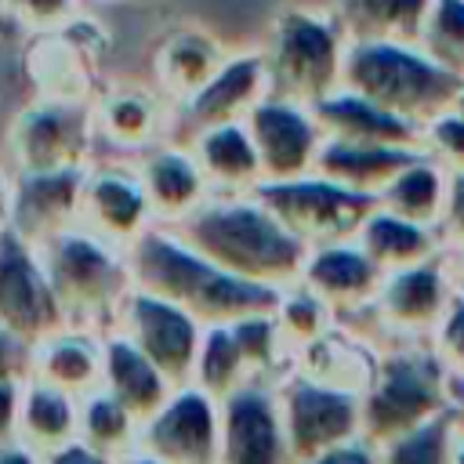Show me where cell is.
Wrapping results in <instances>:
<instances>
[{
  "mask_svg": "<svg viewBox=\"0 0 464 464\" xmlns=\"http://www.w3.org/2000/svg\"><path fill=\"white\" fill-rule=\"evenodd\" d=\"M453 424L464 431V384H453Z\"/></svg>",
  "mask_w": 464,
  "mask_h": 464,
  "instance_id": "c3c4849f",
  "label": "cell"
},
{
  "mask_svg": "<svg viewBox=\"0 0 464 464\" xmlns=\"http://www.w3.org/2000/svg\"><path fill=\"white\" fill-rule=\"evenodd\" d=\"M0 7L11 22L33 29L36 36L62 33L80 18V0H0Z\"/></svg>",
  "mask_w": 464,
  "mask_h": 464,
  "instance_id": "74e56055",
  "label": "cell"
},
{
  "mask_svg": "<svg viewBox=\"0 0 464 464\" xmlns=\"http://www.w3.org/2000/svg\"><path fill=\"white\" fill-rule=\"evenodd\" d=\"M138 181L145 188V199L152 207V218L160 225H178L188 218L203 199H210L207 178L196 163V156L181 145H156L138 163Z\"/></svg>",
  "mask_w": 464,
  "mask_h": 464,
  "instance_id": "44dd1931",
  "label": "cell"
},
{
  "mask_svg": "<svg viewBox=\"0 0 464 464\" xmlns=\"http://www.w3.org/2000/svg\"><path fill=\"white\" fill-rule=\"evenodd\" d=\"M304 464H381V460H377V450L373 446H366L362 439H355V442H344V446H337V450H330L323 457H312Z\"/></svg>",
  "mask_w": 464,
  "mask_h": 464,
  "instance_id": "f6af8a7d",
  "label": "cell"
},
{
  "mask_svg": "<svg viewBox=\"0 0 464 464\" xmlns=\"http://www.w3.org/2000/svg\"><path fill=\"white\" fill-rule=\"evenodd\" d=\"M29 359H33V348L0 330V381H7V377H29Z\"/></svg>",
  "mask_w": 464,
  "mask_h": 464,
  "instance_id": "7bdbcfd3",
  "label": "cell"
},
{
  "mask_svg": "<svg viewBox=\"0 0 464 464\" xmlns=\"http://www.w3.org/2000/svg\"><path fill=\"white\" fill-rule=\"evenodd\" d=\"M460 290H464V286H460Z\"/></svg>",
  "mask_w": 464,
  "mask_h": 464,
  "instance_id": "f5cc1de1",
  "label": "cell"
},
{
  "mask_svg": "<svg viewBox=\"0 0 464 464\" xmlns=\"http://www.w3.org/2000/svg\"><path fill=\"white\" fill-rule=\"evenodd\" d=\"M431 348L442 359L450 381L453 384H464V290L453 294V301H450L439 330L431 334Z\"/></svg>",
  "mask_w": 464,
  "mask_h": 464,
  "instance_id": "f35d334b",
  "label": "cell"
},
{
  "mask_svg": "<svg viewBox=\"0 0 464 464\" xmlns=\"http://www.w3.org/2000/svg\"><path fill=\"white\" fill-rule=\"evenodd\" d=\"M344 51L348 40L334 11H312V7L276 11L261 44L268 94L315 109L319 102L341 91Z\"/></svg>",
  "mask_w": 464,
  "mask_h": 464,
  "instance_id": "5b68a950",
  "label": "cell"
},
{
  "mask_svg": "<svg viewBox=\"0 0 464 464\" xmlns=\"http://www.w3.org/2000/svg\"><path fill=\"white\" fill-rule=\"evenodd\" d=\"M446 192H450V174L424 152L377 196V207L402 221L439 232L442 210H446Z\"/></svg>",
  "mask_w": 464,
  "mask_h": 464,
  "instance_id": "1f68e13d",
  "label": "cell"
},
{
  "mask_svg": "<svg viewBox=\"0 0 464 464\" xmlns=\"http://www.w3.org/2000/svg\"><path fill=\"white\" fill-rule=\"evenodd\" d=\"M29 377L72 395L87 399L91 392L102 388V337L65 326L51 337H44L33 348L29 359Z\"/></svg>",
  "mask_w": 464,
  "mask_h": 464,
  "instance_id": "603a6c76",
  "label": "cell"
},
{
  "mask_svg": "<svg viewBox=\"0 0 464 464\" xmlns=\"http://www.w3.org/2000/svg\"><path fill=\"white\" fill-rule=\"evenodd\" d=\"M22 384L25 377L0 381V446L18 442V406H22Z\"/></svg>",
  "mask_w": 464,
  "mask_h": 464,
  "instance_id": "b9f144b4",
  "label": "cell"
},
{
  "mask_svg": "<svg viewBox=\"0 0 464 464\" xmlns=\"http://www.w3.org/2000/svg\"><path fill=\"white\" fill-rule=\"evenodd\" d=\"M424 152L446 174H464V116L446 112L435 123H428L424 127Z\"/></svg>",
  "mask_w": 464,
  "mask_h": 464,
  "instance_id": "ab89813d",
  "label": "cell"
},
{
  "mask_svg": "<svg viewBox=\"0 0 464 464\" xmlns=\"http://www.w3.org/2000/svg\"><path fill=\"white\" fill-rule=\"evenodd\" d=\"M167 228L210 265L272 290L297 286L312 254L254 192L210 196Z\"/></svg>",
  "mask_w": 464,
  "mask_h": 464,
  "instance_id": "6da1fadb",
  "label": "cell"
},
{
  "mask_svg": "<svg viewBox=\"0 0 464 464\" xmlns=\"http://www.w3.org/2000/svg\"><path fill=\"white\" fill-rule=\"evenodd\" d=\"M120 464H160L156 457H149V453H141V450H134V453H127Z\"/></svg>",
  "mask_w": 464,
  "mask_h": 464,
  "instance_id": "681fc988",
  "label": "cell"
},
{
  "mask_svg": "<svg viewBox=\"0 0 464 464\" xmlns=\"http://www.w3.org/2000/svg\"><path fill=\"white\" fill-rule=\"evenodd\" d=\"M460 286H453L442 257H428L413 268H399V272H388L370 312L381 319V330L392 334L399 344L406 341H420L439 330L453 294Z\"/></svg>",
  "mask_w": 464,
  "mask_h": 464,
  "instance_id": "4fadbf2b",
  "label": "cell"
},
{
  "mask_svg": "<svg viewBox=\"0 0 464 464\" xmlns=\"http://www.w3.org/2000/svg\"><path fill=\"white\" fill-rule=\"evenodd\" d=\"M450 442H453V410L388 442L384 450H377V460L381 464H450Z\"/></svg>",
  "mask_w": 464,
  "mask_h": 464,
  "instance_id": "8d00e7d4",
  "label": "cell"
},
{
  "mask_svg": "<svg viewBox=\"0 0 464 464\" xmlns=\"http://www.w3.org/2000/svg\"><path fill=\"white\" fill-rule=\"evenodd\" d=\"M80 225L94 232L98 239L127 250L145 228L156 225L152 207L145 199V188L138 174L130 170H94L83 185V210Z\"/></svg>",
  "mask_w": 464,
  "mask_h": 464,
  "instance_id": "ac0fdd59",
  "label": "cell"
},
{
  "mask_svg": "<svg viewBox=\"0 0 464 464\" xmlns=\"http://www.w3.org/2000/svg\"><path fill=\"white\" fill-rule=\"evenodd\" d=\"M138 450L160 464H221V402L196 384L178 388L141 424Z\"/></svg>",
  "mask_w": 464,
  "mask_h": 464,
  "instance_id": "7c38bea8",
  "label": "cell"
},
{
  "mask_svg": "<svg viewBox=\"0 0 464 464\" xmlns=\"http://www.w3.org/2000/svg\"><path fill=\"white\" fill-rule=\"evenodd\" d=\"M417 156V149H384V145H341V141H323L319 160H315V174L362 192V196H381Z\"/></svg>",
  "mask_w": 464,
  "mask_h": 464,
  "instance_id": "4316f807",
  "label": "cell"
},
{
  "mask_svg": "<svg viewBox=\"0 0 464 464\" xmlns=\"http://www.w3.org/2000/svg\"><path fill=\"white\" fill-rule=\"evenodd\" d=\"M323 141H341V145H384V149H417L424 152V130H417L413 123L377 109L373 102L352 94V91H337L326 102H319L312 109Z\"/></svg>",
  "mask_w": 464,
  "mask_h": 464,
  "instance_id": "ffe728a7",
  "label": "cell"
},
{
  "mask_svg": "<svg viewBox=\"0 0 464 464\" xmlns=\"http://www.w3.org/2000/svg\"><path fill=\"white\" fill-rule=\"evenodd\" d=\"M221 464H294L276 384L254 381L221 399Z\"/></svg>",
  "mask_w": 464,
  "mask_h": 464,
  "instance_id": "9a60e30c",
  "label": "cell"
},
{
  "mask_svg": "<svg viewBox=\"0 0 464 464\" xmlns=\"http://www.w3.org/2000/svg\"><path fill=\"white\" fill-rule=\"evenodd\" d=\"M0 464H44V457L25 442H11V446H0Z\"/></svg>",
  "mask_w": 464,
  "mask_h": 464,
  "instance_id": "bcb514c9",
  "label": "cell"
},
{
  "mask_svg": "<svg viewBox=\"0 0 464 464\" xmlns=\"http://www.w3.org/2000/svg\"><path fill=\"white\" fill-rule=\"evenodd\" d=\"M268 98V72L261 62V51L254 54H228V62L221 65V72L188 102L178 105L181 120V138L170 145L188 149L192 138H199L203 130L225 127V123H243L250 116V109L257 102Z\"/></svg>",
  "mask_w": 464,
  "mask_h": 464,
  "instance_id": "2e32d148",
  "label": "cell"
},
{
  "mask_svg": "<svg viewBox=\"0 0 464 464\" xmlns=\"http://www.w3.org/2000/svg\"><path fill=\"white\" fill-rule=\"evenodd\" d=\"M435 0H337L334 18L348 44H410L420 47Z\"/></svg>",
  "mask_w": 464,
  "mask_h": 464,
  "instance_id": "484cf974",
  "label": "cell"
},
{
  "mask_svg": "<svg viewBox=\"0 0 464 464\" xmlns=\"http://www.w3.org/2000/svg\"><path fill=\"white\" fill-rule=\"evenodd\" d=\"M420 51L464 80V0H435L420 33Z\"/></svg>",
  "mask_w": 464,
  "mask_h": 464,
  "instance_id": "e575fe53",
  "label": "cell"
},
{
  "mask_svg": "<svg viewBox=\"0 0 464 464\" xmlns=\"http://www.w3.org/2000/svg\"><path fill=\"white\" fill-rule=\"evenodd\" d=\"M243 123L257 149L265 181H297V178L315 174L323 130H319L312 109L268 94L265 102H257L250 109V116Z\"/></svg>",
  "mask_w": 464,
  "mask_h": 464,
  "instance_id": "5bb4252c",
  "label": "cell"
},
{
  "mask_svg": "<svg viewBox=\"0 0 464 464\" xmlns=\"http://www.w3.org/2000/svg\"><path fill=\"white\" fill-rule=\"evenodd\" d=\"M94 116L72 102H33L11 123V156L18 174L76 170L94 141Z\"/></svg>",
  "mask_w": 464,
  "mask_h": 464,
  "instance_id": "8fae6325",
  "label": "cell"
},
{
  "mask_svg": "<svg viewBox=\"0 0 464 464\" xmlns=\"http://www.w3.org/2000/svg\"><path fill=\"white\" fill-rule=\"evenodd\" d=\"M112 330L123 334L134 348H141L174 388L192 384L199 344H203V326L188 312L134 286L123 297Z\"/></svg>",
  "mask_w": 464,
  "mask_h": 464,
  "instance_id": "30bf717a",
  "label": "cell"
},
{
  "mask_svg": "<svg viewBox=\"0 0 464 464\" xmlns=\"http://www.w3.org/2000/svg\"><path fill=\"white\" fill-rule=\"evenodd\" d=\"M359 439L373 450L439 420L453 410V381L431 344L406 341L377 359L373 381L359 395Z\"/></svg>",
  "mask_w": 464,
  "mask_h": 464,
  "instance_id": "277c9868",
  "label": "cell"
},
{
  "mask_svg": "<svg viewBox=\"0 0 464 464\" xmlns=\"http://www.w3.org/2000/svg\"><path fill=\"white\" fill-rule=\"evenodd\" d=\"M453 112H460V116H464V91H460V98H457V105H453Z\"/></svg>",
  "mask_w": 464,
  "mask_h": 464,
  "instance_id": "f907efd6",
  "label": "cell"
},
{
  "mask_svg": "<svg viewBox=\"0 0 464 464\" xmlns=\"http://www.w3.org/2000/svg\"><path fill=\"white\" fill-rule=\"evenodd\" d=\"M276 399L294 464H304L359 439L362 410H359V395L352 392L326 388L319 381L290 373L276 384Z\"/></svg>",
  "mask_w": 464,
  "mask_h": 464,
  "instance_id": "9c48e42d",
  "label": "cell"
},
{
  "mask_svg": "<svg viewBox=\"0 0 464 464\" xmlns=\"http://www.w3.org/2000/svg\"><path fill=\"white\" fill-rule=\"evenodd\" d=\"M439 232L424 228V225H413V221H402L388 210H373L355 239V246L388 276V272H399V268H413L428 257L439 254Z\"/></svg>",
  "mask_w": 464,
  "mask_h": 464,
  "instance_id": "4dcf8cb0",
  "label": "cell"
},
{
  "mask_svg": "<svg viewBox=\"0 0 464 464\" xmlns=\"http://www.w3.org/2000/svg\"><path fill=\"white\" fill-rule=\"evenodd\" d=\"M225 62H228V54L218 36H210L203 29H178L152 54L160 94L181 105L192 94H199L221 72Z\"/></svg>",
  "mask_w": 464,
  "mask_h": 464,
  "instance_id": "cb8c5ba5",
  "label": "cell"
},
{
  "mask_svg": "<svg viewBox=\"0 0 464 464\" xmlns=\"http://www.w3.org/2000/svg\"><path fill=\"white\" fill-rule=\"evenodd\" d=\"M188 152L196 156L210 196H246L265 181L246 123H225L203 130L199 138L188 141Z\"/></svg>",
  "mask_w": 464,
  "mask_h": 464,
  "instance_id": "d4e9b609",
  "label": "cell"
},
{
  "mask_svg": "<svg viewBox=\"0 0 464 464\" xmlns=\"http://www.w3.org/2000/svg\"><path fill=\"white\" fill-rule=\"evenodd\" d=\"M44 464H120V460H112V457L98 453V450H94V446H87L83 439H72V442H65L62 450L47 453V457H44Z\"/></svg>",
  "mask_w": 464,
  "mask_h": 464,
  "instance_id": "ee69618b",
  "label": "cell"
},
{
  "mask_svg": "<svg viewBox=\"0 0 464 464\" xmlns=\"http://www.w3.org/2000/svg\"><path fill=\"white\" fill-rule=\"evenodd\" d=\"M138 431H141L138 417L123 402H116L105 388L80 399V439L98 453L123 460L127 453L138 450Z\"/></svg>",
  "mask_w": 464,
  "mask_h": 464,
  "instance_id": "836d02e7",
  "label": "cell"
},
{
  "mask_svg": "<svg viewBox=\"0 0 464 464\" xmlns=\"http://www.w3.org/2000/svg\"><path fill=\"white\" fill-rule=\"evenodd\" d=\"M439 239L457 246V250H464V174H450V192H446Z\"/></svg>",
  "mask_w": 464,
  "mask_h": 464,
  "instance_id": "60d3db41",
  "label": "cell"
},
{
  "mask_svg": "<svg viewBox=\"0 0 464 464\" xmlns=\"http://www.w3.org/2000/svg\"><path fill=\"white\" fill-rule=\"evenodd\" d=\"M127 265H130V279L138 290L178 304L203 330L232 326L250 315H276L279 297H283V290L239 279L210 265L192 246H185L167 225L145 228L127 246Z\"/></svg>",
  "mask_w": 464,
  "mask_h": 464,
  "instance_id": "7a4b0ae2",
  "label": "cell"
},
{
  "mask_svg": "<svg viewBox=\"0 0 464 464\" xmlns=\"http://www.w3.org/2000/svg\"><path fill=\"white\" fill-rule=\"evenodd\" d=\"M91 116H94V134L102 141H109L116 149H134V152L156 149L152 141L163 130L160 98L149 91H138V87H123V91L98 98Z\"/></svg>",
  "mask_w": 464,
  "mask_h": 464,
  "instance_id": "f546056e",
  "label": "cell"
},
{
  "mask_svg": "<svg viewBox=\"0 0 464 464\" xmlns=\"http://www.w3.org/2000/svg\"><path fill=\"white\" fill-rule=\"evenodd\" d=\"M341 87L424 130L453 112L464 80L410 44H348Z\"/></svg>",
  "mask_w": 464,
  "mask_h": 464,
  "instance_id": "3957f363",
  "label": "cell"
},
{
  "mask_svg": "<svg viewBox=\"0 0 464 464\" xmlns=\"http://www.w3.org/2000/svg\"><path fill=\"white\" fill-rule=\"evenodd\" d=\"M87 170H51V174H18V188L7 207V225L33 243L36 250L80 225Z\"/></svg>",
  "mask_w": 464,
  "mask_h": 464,
  "instance_id": "e0dca14e",
  "label": "cell"
},
{
  "mask_svg": "<svg viewBox=\"0 0 464 464\" xmlns=\"http://www.w3.org/2000/svg\"><path fill=\"white\" fill-rule=\"evenodd\" d=\"M450 464H464V431L453 424V442H450Z\"/></svg>",
  "mask_w": 464,
  "mask_h": 464,
  "instance_id": "7dc6e473",
  "label": "cell"
},
{
  "mask_svg": "<svg viewBox=\"0 0 464 464\" xmlns=\"http://www.w3.org/2000/svg\"><path fill=\"white\" fill-rule=\"evenodd\" d=\"M381 283H384V272L355 243L312 250L301 276V286H308L334 312V319H348L370 308Z\"/></svg>",
  "mask_w": 464,
  "mask_h": 464,
  "instance_id": "d6986e66",
  "label": "cell"
},
{
  "mask_svg": "<svg viewBox=\"0 0 464 464\" xmlns=\"http://www.w3.org/2000/svg\"><path fill=\"white\" fill-rule=\"evenodd\" d=\"M102 4H130V0H102Z\"/></svg>",
  "mask_w": 464,
  "mask_h": 464,
  "instance_id": "816d5d0a",
  "label": "cell"
},
{
  "mask_svg": "<svg viewBox=\"0 0 464 464\" xmlns=\"http://www.w3.org/2000/svg\"><path fill=\"white\" fill-rule=\"evenodd\" d=\"M254 196L308 246H344L355 243L366 218L377 210L373 196L341 188L319 174L297 178V181H265L254 188Z\"/></svg>",
  "mask_w": 464,
  "mask_h": 464,
  "instance_id": "52a82bcc",
  "label": "cell"
},
{
  "mask_svg": "<svg viewBox=\"0 0 464 464\" xmlns=\"http://www.w3.org/2000/svg\"><path fill=\"white\" fill-rule=\"evenodd\" d=\"M330 315H334V312H330L308 286H301V283L290 286V290H283L279 308H276L279 334H283L286 348H297V352L330 330Z\"/></svg>",
  "mask_w": 464,
  "mask_h": 464,
  "instance_id": "d590c367",
  "label": "cell"
},
{
  "mask_svg": "<svg viewBox=\"0 0 464 464\" xmlns=\"http://www.w3.org/2000/svg\"><path fill=\"white\" fill-rule=\"evenodd\" d=\"M40 261L51 276V286L69 315V326L83 330L87 319H112L123 297L134 290L127 250L98 239L83 225L62 232L47 246H40Z\"/></svg>",
  "mask_w": 464,
  "mask_h": 464,
  "instance_id": "8992f818",
  "label": "cell"
},
{
  "mask_svg": "<svg viewBox=\"0 0 464 464\" xmlns=\"http://www.w3.org/2000/svg\"><path fill=\"white\" fill-rule=\"evenodd\" d=\"M297 359H301V370H297L301 377L319 381L326 388H341V392L362 395L366 384L373 381V370H377L381 355H373L362 337L330 326L323 337L304 344L297 352Z\"/></svg>",
  "mask_w": 464,
  "mask_h": 464,
  "instance_id": "83f0119b",
  "label": "cell"
},
{
  "mask_svg": "<svg viewBox=\"0 0 464 464\" xmlns=\"http://www.w3.org/2000/svg\"><path fill=\"white\" fill-rule=\"evenodd\" d=\"M72 439H80V399L36 377H25L22 406H18V442L47 457Z\"/></svg>",
  "mask_w": 464,
  "mask_h": 464,
  "instance_id": "f1b7e54d",
  "label": "cell"
},
{
  "mask_svg": "<svg viewBox=\"0 0 464 464\" xmlns=\"http://www.w3.org/2000/svg\"><path fill=\"white\" fill-rule=\"evenodd\" d=\"M257 377L250 373V362L232 334V326H210L203 330V344H199V359H196V377L192 384L199 392H207L214 402L228 399L232 392L254 384Z\"/></svg>",
  "mask_w": 464,
  "mask_h": 464,
  "instance_id": "d6a6232c",
  "label": "cell"
},
{
  "mask_svg": "<svg viewBox=\"0 0 464 464\" xmlns=\"http://www.w3.org/2000/svg\"><path fill=\"white\" fill-rule=\"evenodd\" d=\"M102 388L116 399V402H123L134 417H138V424H145L178 388L152 366V359L141 352V348H134L123 334H116V330H109V334H102Z\"/></svg>",
  "mask_w": 464,
  "mask_h": 464,
  "instance_id": "7402d4cb",
  "label": "cell"
},
{
  "mask_svg": "<svg viewBox=\"0 0 464 464\" xmlns=\"http://www.w3.org/2000/svg\"><path fill=\"white\" fill-rule=\"evenodd\" d=\"M69 326V315L51 286L40 250L11 225H0V330L36 348L44 337Z\"/></svg>",
  "mask_w": 464,
  "mask_h": 464,
  "instance_id": "ba28073f",
  "label": "cell"
}]
</instances>
